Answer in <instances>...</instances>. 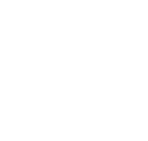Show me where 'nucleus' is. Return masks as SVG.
<instances>
[]
</instances>
